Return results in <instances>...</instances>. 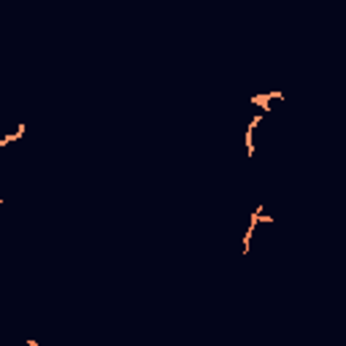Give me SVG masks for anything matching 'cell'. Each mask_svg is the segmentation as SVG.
<instances>
[{
    "label": "cell",
    "instance_id": "obj_1",
    "mask_svg": "<svg viewBox=\"0 0 346 346\" xmlns=\"http://www.w3.org/2000/svg\"><path fill=\"white\" fill-rule=\"evenodd\" d=\"M260 122H262V114L252 116L249 128H246V136H244V144H246V154H249V157H254V130L260 128Z\"/></svg>",
    "mask_w": 346,
    "mask_h": 346
},
{
    "label": "cell",
    "instance_id": "obj_2",
    "mask_svg": "<svg viewBox=\"0 0 346 346\" xmlns=\"http://www.w3.org/2000/svg\"><path fill=\"white\" fill-rule=\"evenodd\" d=\"M270 100H284V95H282V92H276V90L274 92H260V95L252 98V106H260V108L268 114V111H270Z\"/></svg>",
    "mask_w": 346,
    "mask_h": 346
},
{
    "label": "cell",
    "instance_id": "obj_4",
    "mask_svg": "<svg viewBox=\"0 0 346 346\" xmlns=\"http://www.w3.org/2000/svg\"><path fill=\"white\" fill-rule=\"evenodd\" d=\"M28 346H41V344H38V341H32V338H30V341H28Z\"/></svg>",
    "mask_w": 346,
    "mask_h": 346
},
{
    "label": "cell",
    "instance_id": "obj_3",
    "mask_svg": "<svg viewBox=\"0 0 346 346\" xmlns=\"http://www.w3.org/2000/svg\"><path fill=\"white\" fill-rule=\"evenodd\" d=\"M24 132H28V124H24V122H22V124H16L14 132H8V136H3V138H0V146H8V144L19 141V138H22Z\"/></svg>",
    "mask_w": 346,
    "mask_h": 346
}]
</instances>
